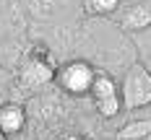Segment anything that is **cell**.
<instances>
[{
    "label": "cell",
    "instance_id": "obj_3",
    "mask_svg": "<svg viewBox=\"0 0 151 140\" xmlns=\"http://www.w3.org/2000/svg\"><path fill=\"white\" fill-rule=\"evenodd\" d=\"M91 96H94V101H104V99L117 96L115 80L107 75V73H96V78H94V86H91Z\"/></svg>",
    "mask_w": 151,
    "mask_h": 140
},
{
    "label": "cell",
    "instance_id": "obj_4",
    "mask_svg": "<svg viewBox=\"0 0 151 140\" xmlns=\"http://www.w3.org/2000/svg\"><path fill=\"white\" fill-rule=\"evenodd\" d=\"M151 132V122H130L125 124L120 130V140H136V138H143V135H149Z\"/></svg>",
    "mask_w": 151,
    "mask_h": 140
},
{
    "label": "cell",
    "instance_id": "obj_8",
    "mask_svg": "<svg viewBox=\"0 0 151 140\" xmlns=\"http://www.w3.org/2000/svg\"><path fill=\"white\" fill-rule=\"evenodd\" d=\"M58 140H81L78 135H63V138H58Z\"/></svg>",
    "mask_w": 151,
    "mask_h": 140
},
{
    "label": "cell",
    "instance_id": "obj_5",
    "mask_svg": "<svg viewBox=\"0 0 151 140\" xmlns=\"http://www.w3.org/2000/svg\"><path fill=\"white\" fill-rule=\"evenodd\" d=\"M52 78V68H47L42 62H31L29 68H26V80L29 83H45Z\"/></svg>",
    "mask_w": 151,
    "mask_h": 140
},
{
    "label": "cell",
    "instance_id": "obj_9",
    "mask_svg": "<svg viewBox=\"0 0 151 140\" xmlns=\"http://www.w3.org/2000/svg\"><path fill=\"white\" fill-rule=\"evenodd\" d=\"M0 140H5V132H3V130H0Z\"/></svg>",
    "mask_w": 151,
    "mask_h": 140
},
{
    "label": "cell",
    "instance_id": "obj_7",
    "mask_svg": "<svg viewBox=\"0 0 151 140\" xmlns=\"http://www.w3.org/2000/svg\"><path fill=\"white\" fill-rule=\"evenodd\" d=\"M91 11H96V13H112L117 5H120V0H89Z\"/></svg>",
    "mask_w": 151,
    "mask_h": 140
},
{
    "label": "cell",
    "instance_id": "obj_1",
    "mask_svg": "<svg viewBox=\"0 0 151 140\" xmlns=\"http://www.w3.org/2000/svg\"><path fill=\"white\" fill-rule=\"evenodd\" d=\"M60 86L65 88L68 93H76V96H83V93H91V86H94V78L96 73L91 70L89 62H68L65 68L60 70Z\"/></svg>",
    "mask_w": 151,
    "mask_h": 140
},
{
    "label": "cell",
    "instance_id": "obj_6",
    "mask_svg": "<svg viewBox=\"0 0 151 140\" xmlns=\"http://www.w3.org/2000/svg\"><path fill=\"white\" fill-rule=\"evenodd\" d=\"M96 109H99L102 117L112 119V117L120 112V96H112V99H104V101H96Z\"/></svg>",
    "mask_w": 151,
    "mask_h": 140
},
{
    "label": "cell",
    "instance_id": "obj_2",
    "mask_svg": "<svg viewBox=\"0 0 151 140\" xmlns=\"http://www.w3.org/2000/svg\"><path fill=\"white\" fill-rule=\"evenodd\" d=\"M24 124H26L24 107H18V104H3V107H0V130H3L5 135L21 132Z\"/></svg>",
    "mask_w": 151,
    "mask_h": 140
}]
</instances>
